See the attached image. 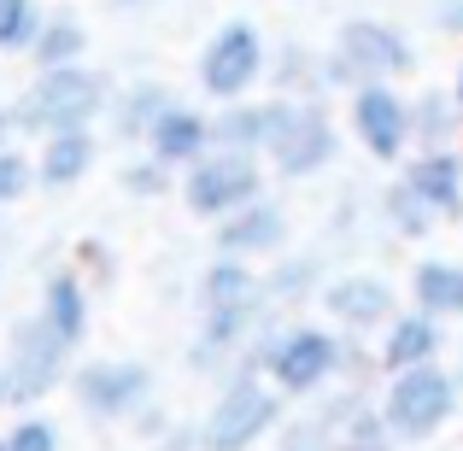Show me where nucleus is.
Masks as SVG:
<instances>
[{
	"instance_id": "20e7f679",
	"label": "nucleus",
	"mask_w": 463,
	"mask_h": 451,
	"mask_svg": "<svg viewBox=\"0 0 463 451\" xmlns=\"http://www.w3.org/2000/svg\"><path fill=\"white\" fill-rule=\"evenodd\" d=\"M106 82L100 70L89 65H59V70H42L35 89L18 100V124L30 136H59V129H89L94 117L106 112Z\"/></svg>"
},
{
	"instance_id": "7c9ffc66",
	"label": "nucleus",
	"mask_w": 463,
	"mask_h": 451,
	"mask_svg": "<svg viewBox=\"0 0 463 451\" xmlns=\"http://www.w3.org/2000/svg\"><path fill=\"white\" fill-rule=\"evenodd\" d=\"M124 188L129 193H141V200H153V193H165L170 188V164H158V158H136V164H124Z\"/></svg>"
},
{
	"instance_id": "393cba45",
	"label": "nucleus",
	"mask_w": 463,
	"mask_h": 451,
	"mask_svg": "<svg viewBox=\"0 0 463 451\" xmlns=\"http://www.w3.org/2000/svg\"><path fill=\"white\" fill-rule=\"evenodd\" d=\"M382 217L393 223V235H429V229L440 223V217H434L429 205H422V193L411 188L405 176L387 182V193H382Z\"/></svg>"
},
{
	"instance_id": "412c9836",
	"label": "nucleus",
	"mask_w": 463,
	"mask_h": 451,
	"mask_svg": "<svg viewBox=\"0 0 463 451\" xmlns=\"http://www.w3.org/2000/svg\"><path fill=\"white\" fill-rule=\"evenodd\" d=\"M235 305H270L264 299V276L247 270V258H223L200 276V311H235Z\"/></svg>"
},
{
	"instance_id": "0eeeda50",
	"label": "nucleus",
	"mask_w": 463,
	"mask_h": 451,
	"mask_svg": "<svg viewBox=\"0 0 463 451\" xmlns=\"http://www.w3.org/2000/svg\"><path fill=\"white\" fill-rule=\"evenodd\" d=\"M182 200H188L194 217H212V223H223L229 211L264 200V170H259V158H252V153H223V147H212L200 164L182 170Z\"/></svg>"
},
{
	"instance_id": "2eb2a0df",
	"label": "nucleus",
	"mask_w": 463,
	"mask_h": 451,
	"mask_svg": "<svg viewBox=\"0 0 463 451\" xmlns=\"http://www.w3.org/2000/svg\"><path fill=\"white\" fill-rule=\"evenodd\" d=\"M405 182L422 193V205H429L440 223H452L463 217V153L458 147H440V153H417L405 164Z\"/></svg>"
},
{
	"instance_id": "cd10ccee",
	"label": "nucleus",
	"mask_w": 463,
	"mask_h": 451,
	"mask_svg": "<svg viewBox=\"0 0 463 451\" xmlns=\"http://www.w3.org/2000/svg\"><path fill=\"white\" fill-rule=\"evenodd\" d=\"M311 282H317V258H288L276 276H264V299H270V311L276 305H294L311 294Z\"/></svg>"
},
{
	"instance_id": "2f4dec72",
	"label": "nucleus",
	"mask_w": 463,
	"mask_h": 451,
	"mask_svg": "<svg viewBox=\"0 0 463 451\" xmlns=\"http://www.w3.org/2000/svg\"><path fill=\"white\" fill-rule=\"evenodd\" d=\"M434 23H440L446 35H463V0H440V6H434Z\"/></svg>"
},
{
	"instance_id": "4be33fe9",
	"label": "nucleus",
	"mask_w": 463,
	"mask_h": 451,
	"mask_svg": "<svg viewBox=\"0 0 463 451\" xmlns=\"http://www.w3.org/2000/svg\"><path fill=\"white\" fill-rule=\"evenodd\" d=\"M411 305L429 311V316H463V264L422 258L411 270Z\"/></svg>"
},
{
	"instance_id": "dca6fc26",
	"label": "nucleus",
	"mask_w": 463,
	"mask_h": 451,
	"mask_svg": "<svg viewBox=\"0 0 463 451\" xmlns=\"http://www.w3.org/2000/svg\"><path fill=\"white\" fill-rule=\"evenodd\" d=\"M440 346H446V328L440 316L429 311H399L393 323L382 328V370H417V363H440Z\"/></svg>"
},
{
	"instance_id": "6e6552de",
	"label": "nucleus",
	"mask_w": 463,
	"mask_h": 451,
	"mask_svg": "<svg viewBox=\"0 0 463 451\" xmlns=\"http://www.w3.org/2000/svg\"><path fill=\"white\" fill-rule=\"evenodd\" d=\"M276 176H317V170L335 158V124L317 100H270V153Z\"/></svg>"
},
{
	"instance_id": "9d476101",
	"label": "nucleus",
	"mask_w": 463,
	"mask_h": 451,
	"mask_svg": "<svg viewBox=\"0 0 463 451\" xmlns=\"http://www.w3.org/2000/svg\"><path fill=\"white\" fill-rule=\"evenodd\" d=\"M71 393L89 417L100 422H124L141 417L153 399V370L147 363H129V358H94L82 370H71Z\"/></svg>"
},
{
	"instance_id": "4468645a",
	"label": "nucleus",
	"mask_w": 463,
	"mask_h": 451,
	"mask_svg": "<svg viewBox=\"0 0 463 451\" xmlns=\"http://www.w3.org/2000/svg\"><path fill=\"white\" fill-rule=\"evenodd\" d=\"M147 153L158 158V164H170V170L200 164V158L212 153V117L194 112V106H182V100H170L165 117L147 129Z\"/></svg>"
},
{
	"instance_id": "f257e3e1",
	"label": "nucleus",
	"mask_w": 463,
	"mask_h": 451,
	"mask_svg": "<svg viewBox=\"0 0 463 451\" xmlns=\"http://www.w3.org/2000/svg\"><path fill=\"white\" fill-rule=\"evenodd\" d=\"M340 370H346V346H340V334H328L317 323H288V328H270L259 340V375L282 399L323 393Z\"/></svg>"
},
{
	"instance_id": "7ed1b4c3",
	"label": "nucleus",
	"mask_w": 463,
	"mask_h": 451,
	"mask_svg": "<svg viewBox=\"0 0 463 451\" xmlns=\"http://www.w3.org/2000/svg\"><path fill=\"white\" fill-rule=\"evenodd\" d=\"M417 65V47L405 42V30L382 18H352L340 23L335 47L323 59V82L328 89H364V82H399Z\"/></svg>"
},
{
	"instance_id": "b1692460",
	"label": "nucleus",
	"mask_w": 463,
	"mask_h": 451,
	"mask_svg": "<svg viewBox=\"0 0 463 451\" xmlns=\"http://www.w3.org/2000/svg\"><path fill=\"white\" fill-rule=\"evenodd\" d=\"M82 53H89V30H82L77 18H47V23H42V35H35V47H30L35 70L82 65Z\"/></svg>"
},
{
	"instance_id": "423d86ee",
	"label": "nucleus",
	"mask_w": 463,
	"mask_h": 451,
	"mask_svg": "<svg viewBox=\"0 0 463 451\" xmlns=\"http://www.w3.org/2000/svg\"><path fill=\"white\" fill-rule=\"evenodd\" d=\"M0 375H6V405H35V399H47L59 381H71V346L42 316H24L6 334V363H0Z\"/></svg>"
},
{
	"instance_id": "473e14b6",
	"label": "nucleus",
	"mask_w": 463,
	"mask_h": 451,
	"mask_svg": "<svg viewBox=\"0 0 463 451\" xmlns=\"http://www.w3.org/2000/svg\"><path fill=\"white\" fill-rule=\"evenodd\" d=\"M452 100H458V112H463V65H458V82H452Z\"/></svg>"
},
{
	"instance_id": "aec40b11",
	"label": "nucleus",
	"mask_w": 463,
	"mask_h": 451,
	"mask_svg": "<svg viewBox=\"0 0 463 451\" xmlns=\"http://www.w3.org/2000/svg\"><path fill=\"white\" fill-rule=\"evenodd\" d=\"M463 136V112L452 100V89H422L411 100V147L417 153H440Z\"/></svg>"
},
{
	"instance_id": "bb28decb",
	"label": "nucleus",
	"mask_w": 463,
	"mask_h": 451,
	"mask_svg": "<svg viewBox=\"0 0 463 451\" xmlns=\"http://www.w3.org/2000/svg\"><path fill=\"white\" fill-rule=\"evenodd\" d=\"M42 23L47 18L35 12V0H0V53H30Z\"/></svg>"
},
{
	"instance_id": "f3484780",
	"label": "nucleus",
	"mask_w": 463,
	"mask_h": 451,
	"mask_svg": "<svg viewBox=\"0 0 463 451\" xmlns=\"http://www.w3.org/2000/svg\"><path fill=\"white\" fill-rule=\"evenodd\" d=\"M42 323L53 328L71 352L82 346V334H89V287H82L77 270H53L42 282Z\"/></svg>"
},
{
	"instance_id": "c85d7f7f",
	"label": "nucleus",
	"mask_w": 463,
	"mask_h": 451,
	"mask_svg": "<svg viewBox=\"0 0 463 451\" xmlns=\"http://www.w3.org/2000/svg\"><path fill=\"white\" fill-rule=\"evenodd\" d=\"M0 451H59V428L47 417H18L6 428V440H0Z\"/></svg>"
},
{
	"instance_id": "f8f14e48",
	"label": "nucleus",
	"mask_w": 463,
	"mask_h": 451,
	"mask_svg": "<svg viewBox=\"0 0 463 451\" xmlns=\"http://www.w3.org/2000/svg\"><path fill=\"white\" fill-rule=\"evenodd\" d=\"M317 299H323V311L335 316L340 328H352V334H370V328H387V323L399 316V299H393V287H387L382 276H370V270L328 276V282L317 287Z\"/></svg>"
},
{
	"instance_id": "f704fd0d",
	"label": "nucleus",
	"mask_w": 463,
	"mask_h": 451,
	"mask_svg": "<svg viewBox=\"0 0 463 451\" xmlns=\"http://www.w3.org/2000/svg\"><path fill=\"white\" fill-rule=\"evenodd\" d=\"M118 6H136V0H118Z\"/></svg>"
},
{
	"instance_id": "f03ea898",
	"label": "nucleus",
	"mask_w": 463,
	"mask_h": 451,
	"mask_svg": "<svg viewBox=\"0 0 463 451\" xmlns=\"http://www.w3.org/2000/svg\"><path fill=\"white\" fill-rule=\"evenodd\" d=\"M282 428V393L259 375V363L229 370L217 405L200 422V451H252L264 434Z\"/></svg>"
},
{
	"instance_id": "72a5a7b5",
	"label": "nucleus",
	"mask_w": 463,
	"mask_h": 451,
	"mask_svg": "<svg viewBox=\"0 0 463 451\" xmlns=\"http://www.w3.org/2000/svg\"><path fill=\"white\" fill-rule=\"evenodd\" d=\"M0 405H6V375H0Z\"/></svg>"
},
{
	"instance_id": "ddd939ff",
	"label": "nucleus",
	"mask_w": 463,
	"mask_h": 451,
	"mask_svg": "<svg viewBox=\"0 0 463 451\" xmlns=\"http://www.w3.org/2000/svg\"><path fill=\"white\" fill-rule=\"evenodd\" d=\"M212 240H217L223 258H247V264L270 258V252L288 247V211L276 200H252V205H241V211H229Z\"/></svg>"
},
{
	"instance_id": "a878e982",
	"label": "nucleus",
	"mask_w": 463,
	"mask_h": 451,
	"mask_svg": "<svg viewBox=\"0 0 463 451\" xmlns=\"http://www.w3.org/2000/svg\"><path fill=\"white\" fill-rule=\"evenodd\" d=\"M270 82H276V94H288V100H311L317 82H323V59H311L306 47H282L276 65H270Z\"/></svg>"
},
{
	"instance_id": "5701e85b",
	"label": "nucleus",
	"mask_w": 463,
	"mask_h": 451,
	"mask_svg": "<svg viewBox=\"0 0 463 451\" xmlns=\"http://www.w3.org/2000/svg\"><path fill=\"white\" fill-rule=\"evenodd\" d=\"M165 106H170L165 82H136V89H124V94H118V106H112L118 136H124V141H147V129L165 117Z\"/></svg>"
},
{
	"instance_id": "6ab92c4d",
	"label": "nucleus",
	"mask_w": 463,
	"mask_h": 451,
	"mask_svg": "<svg viewBox=\"0 0 463 451\" xmlns=\"http://www.w3.org/2000/svg\"><path fill=\"white\" fill-rule=\"evenodd\" d=\"M212 147L223 153H270V100H235L212 117Z\"/></svg>"
},
{
	"instance_id": "39448f33",
	"label": "nucleus",
	"mask_w": 463,
	"mask_h": 451,
	"mask_svg": "<svg viewBox=\"0 0 463 451\" xmlns=\"http://www.w3.org/2000/svg\"><path fill=\"white\" fill-rule=\"evenodd\" d=\"M458 410V381L440 370V363H417V370H399L387 381V399H382V417H387V434L399 446H422L452 422Z\"/></svg>"
},
{
	"instance_id": "1a4fd4ad",
	"label": "nucleus",
	"mask_w": 463,
	"mask_h": 451,
	"mask_svg": "<svg viewBox=\"0 0 463 451\" xmlns=\"http://www.w3.org/2000/svg\"><path fill=\"white\" fill-rule=\"evenodd\" d=\"M270 70V59H264V35L252 30L247 18H229L212 30V42L200 47V89L212 94L217 106H235L247 100V89Z\"/></svg>"
},
{
	"instance_id": "c756f323",
	"label": "nucleus",
	"mask_w": 463,
	"mask_h": 451,
	"mask_svg": "<svg viewBox=\"0 0 463 451\" xmlns=\"http://www.w3.org/2000/svg\"><path fill=\"white\" fill-rule=\"evenodd\" d=\"M30 182H35V164H30V158H24L18 147H0V205L24 200V193H30Z\"/></svg>"
},
{
	"instance_id": "a211bd4d",
	"label": "nucleus",
	"mask_w": 463,
	"mask_h": 451,
	"mask_svg": "<svg viewBox=\"0 0 463 451\" xmlns=\"http://www.w3.org/2000/svg\"><path fill=\"white\" fill-rule=\"evenodd\" d=\"M94 170V129H59V136H42V158H35V182L42 188H77Z\"/></svg>"
},
{
	"instance_id": "9b49d317",
	"label": "nucleus",
	"mask_w": 463,
	"mask_h": 451,
	"mask_svg": "<svg viewBox=\"0 0 463 451\" xmlns=\"http://www.w3.org/2000/svg\"><path fill=\"white\" fill-rule=\"evenodd\" d=\"M352 129L370 158L393 164L411 147V100L393 82H364V89H352Z\"/></svg>"
}]
</instances>
